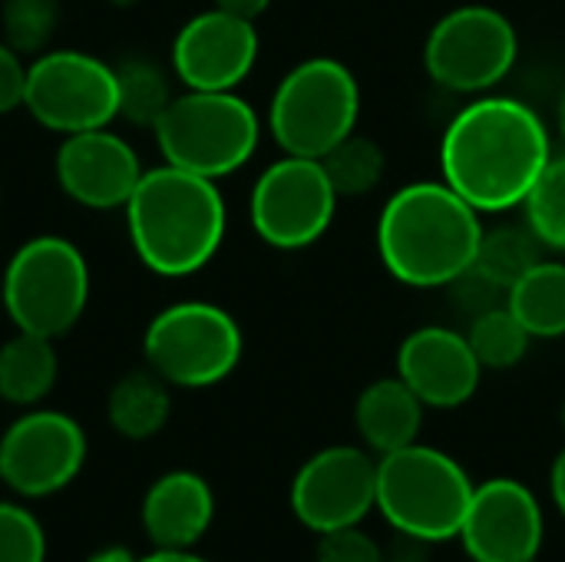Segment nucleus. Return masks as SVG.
Wrapping results in <instances>:
<instances>
[{
  "mask_svg": "<svg viewBox=\"0 0 565 562\" xmlns=\"http://www.w3.org/2000/svg\"><path fill=\"white\" fill-rule=\"evenodd\" d=\"M550 490H553V500H556V510L565 517V447L559 450L556 464H553V474H550Z\"/></svg>",
  "mask_w": 565,
  "mask_h": 562,
  "instance_id": "obj_35",
  "label": "nucleus"
},
{
  "mask_svg": "<svg viewBox=\"0 0 565 562\" xmlns=\"http://www.w3.org/2000/svg\"><path fill=\"white\" fill-rule=\"evenodd\" d=\"M262 40L255 20L228 10H202L172 40V73L185 89H238L255 70Z\"/></svg>",
  "mask_w": 565,
  "mask_h": 562,
  "instance_id": "obj_15",
  "label": "nucleus"
},
{
  "mask_svg": "<svg viewBox=\"0 0 565 562\" xmlns=\"http://www.w3.org/2000/svg\"><path fill=\"white\" fill-rule=\"evenodd\" d=\"M3 311L17 331L56 341L79 325L89 301V265L76 242L33 235L7 262L0 282Z\"/></svg>",
  "mask_w": 565,
  "mask_h": 562,
  "instance_id": "obj_6",
  "label": "nucleus"
},
{
  "mask_svg": "<svg viewBox=\"0 0 565 562\" xmlns=\"http://www.w3.org/2000/svg\"><path fill=\"white\" fill-rule=\"evenodd\" d=\"M361 86L348 63L311 56L291 66L268 106V129L285 156L324 159L358 129Z\"/></svg>",
  "mask_w": 565,
  "mask_h": 562,
  "instance_id": "obj_7",
  "label": "nucleus"
},
{
  "mask_svg": "<svg viewBox=\"0 0 565 562\" xmlns=\"http://www.w3.org/2000/svg\"><path fill=\"white\" fill-rule=\"evenodd\" d=\"M526 562H540V556H533V560H526Z\"/></svg>",
  "mask_w": 565,
  "mask_h": 562,
  "instance_id": "obj_41",
  "label": "nucleus"
},
{
  "mask_svg": "<svg viewBox=\"0 0 565 562\" xmlns=\"http://www.w3.org/2000/svg\"><path fill=\"white\" fill-rule=\"evenodd\" d=\"M559 421H563V431H565V397H563V411H559Z\"/></svg>",
  "mask_w": 565,
  "mask_h": 562,
  "instance_id": "obj_40",
  "label": "nucleus"
},
{
  "mask_svg": "<svg viewBox=\"0 0 565 562\" xmlns=\"http://www.w3.org/2000/svg\"><path fill=\"white\" fill-rule=\"evenodd\" d=\"M60 358L50 338L17 331L0 344V397L13 407H36L56 384Z\"/></svg>",
  "mask_w": 565,
  "mask_h": 562,
  "instance_id": "obj_20",
  "label": "nucleus"
},
{
  "mask_svg": "<svg viewBox=\"0 0 565 562\" xmlns=\"http://www.w3.org/2000/svg\"><path fill=\"white\" fill-rule=\"evenodd\" d=\"M109 7H116V10H129V7H136V3H142V0H106Z\"/></svg>",
  "mask_w": 565,
  "mask_h": 562,
  "instance_id": "obj_38",
  "label": "nucleus"
},
{
  "mask_svg": "<svg viewBox=\"0 0 565 562\" xmlns=\"http://www.w3.org/2000/svg\"><path fill=\"white\" fill-rule=\"evenodd\" d=\"M23 109L60 136L103 129L119 116L116 66L83 50H43L26 66Z\"/></svg>",
  "mask_w": 565,
  "mask_h": 562,
  "instance_id": "obj_10",
  "label": "nucleus"
},
{
  "mask_svg": "<svg viewBox=\"0 0 565 562\" xmlns=\"http://www.w3.org/2000/svg\"><path fill=\"white\" fill-rule=\"evenodd\" d=\"M467 341H470L477 361L483 364V371H507L526 358L533 335L523 328V321L503 301V305L470 318Z\"/></svg>",
  "mask_w": 565,
  "mask_h": 562,
  "instance_id": "obj_25",
  "label": "nucleus"
},
{
  "mask_svg": "<svg viewBox=\"0 0 565 562\" xmlns=\"http://www.w3.org/2000/svg\"><path fill=\"white\" fill-rule=\"evenodd\" d=\"M215 520V494L192 470L162 474L142 497V530L156 550H192Z\"/></svg>",
  "mask_w": 565,
  "mask_h": 562,
  "instance_id": "obj_18",
  "label": "nucleus"
},
{
  "mask_svg": "<svg viewBox=\"0 0 565 562\" xmlns=\"http://www.w3.org/2000/svg\"><path fill=\"white\" fill-rule=\"evenodd\" d=\"M116 86H119V116L129 119L132 126L152 129L166 113V106L172 103L169 73L146 56H129L116 63Z\"/></svg>",
  "mask_w": 565,
  "mask_h": 562,
  "instance_id": "obj_24",
  "label": "nucleus"
},
{
  "mask_svg": "<svg viewBox=\"0 0 565 562\" xmlns=\"http://www.w3.org/2000/svg\"><path fill=\"white\" fill-rule=\"evenodd\" d=\"M271 0H215L218 10H228L235 17H245V20H258L265 10H268Z\"/></svg>",
  "mask_w": 565,
  "mask_h": 562,
  "instance_id": "obj_34",
  "label": "nucleus"
},
{
  "mask_svg": "<svg viewBox=\"0 0 565 562\" xmlns=\"http://www.w3.org/2000/svg\"><path fill=\"white\" fill-rule=\"evenodd\" d=\"M397 378L424 401V407L454 411L477 394L483 364L477 361L467 335L427 325L404 338L397 351Z\"/></svg>",
  "mask_w": 565,
  "mask_h": 562,
  "instance_id": "obj_17",
  "label": "nucleus"
},
{
  "mask_svg": "<svg viewBox=\"0 0 565 562\" xmlns=\"http://www.w3.org/2000/svg\"><path fill=\"white\" fill-rule=\"evenodd\" d=\"M43 560H46V533L40 520L26 507L0 500V562Z\"/></svg>",
  "mask_w": 565,
  "mask_h": 562,
  "instance_id": "obj_29",
  "label": "nucleus"
},
{
  "mask_svg": "<svg viewBox=\"0 0 565 562\" xmlns=\"http://www.w3.org/2000/svg\"><path fill=\"white\" fill-rule=\"evenodd\" d=\"M315 562H387L384 547L367 537L361 527H344V530H331L321 533Z\"/></svg>",
  "mask_w": 565,
  "mask_h": 562,
  "instance_id": "obj_30",
  "label": "nucleus"
},
{
  "mask_svg": "<svg viewBox=\"0 0 565 562\" xmlns=\"http://www.w3.org/2000/svg\"><path fill=\"white\" fill-rule=\"evenodd\" d=\"M543 248L546 245L530 225H500L490 232L483 229L473 268H480L503 291H510L536 262H543Z\"/></svg>",
  "mask_w": 565,
  "mask_h": 562,
  "instance_id": "obj_23",
  "label": "nucleus"
},
{
  "mask_svg": "<svg viewBox=\"0 0 565 562\" xmlns=\"http://www.w3.org/2000/svg\"><path fill=\"white\" fill-rule=\"evenodd\" d=\"M142 172L136 149L106 126L63 136L56 149V182L86 209H126Z\"/></svg>",
  "mask_w": 565,
  "mask_h": 562,
  "instance_id": "obj_16",
  "label": "nucleus"
},
{
  "mask_svg": "<svg viewBox=\"0 0 565 562\" xmlns=\"http://www.w3.org/2000/svg\"><path fill=\"white\" fill-rule=\"evenodd\" d=\"M546 520L536 494L520 480L497 477L473 487L460 543L473 562H526L540 556Z\"/></svg>",
  "mask_w": 565,
  "mask_h": 562,
  "instance_id": "obj_14",
  "label": "nucleus"
},
{
  "mask_svg": "<svg viewBox=\"0 0 565 562\" xmlns=\"http://www.w3.org/2000/svg\"><path fill=\"white\" fill-rule=\"evenodd\" d=\"M523 209L526 225L536 232V238L553 252H565V152L550 159V166L530 189Z\"/></svg>",
  "mask_w": 565,
  "mask_h": 562,
  "instance_id": "obj_27",
  "label": "nucleus"
},
{
  "mask_svg": "<svg viewBox=\"0 0 565 562\" xmlns=\"http://www.w3.org/2000/svg\"><path fill=\"white\" fill-rule=\"evenodd\" d=\"M354 427L371 454H394L417 444L424 427V401L401 378H381L361 391L354 404Z\"/></svg>",
  "mask_w": 565,
  "mask_h": 562,
  "instance_id": "obj_19",
  "label": "nucleus"
},
{
  "mask_svg": "<svg viewBox=\"0 0 565 562\" xmlns=\"http://www.w3.org/2000/svg\"><path fill=\"white\" fill-rule=\"evenodd\" d=\"M152 132L162 162L205 179H222L255 156L262 123L255 106L235 89H185L182 96H172Z\"/></svg>",
  "mask_w": 565,
  "mask_h": 562,
  "instance_id": "obj_4",
  "label": "nucleus"
},
{
  "mask_svg": "<svg viewBox=\"0 0 565 562\" xmlns=\"http://www.w3.org/2000/svg\"><path fill=\"white\" fill-rule=\"evenodd\" d=\"M288 497L298 523L318 537L361 527V520L377 510V460L361 447H324L301 464Z\"/></svg>",
  "mask_w": 565,
  "mask_h": 562,
  "instance_id": "obj_13",
  "label": "nucleus"
},
{
  "mask_svg": "<svg viewBox=\"0 0 565 562\" xmlns=\"http://www.w3.org/2000/svg\"><path fill=\"white\" fill-rule=\"evenodd\" d=\"M447 288H450V301L460 311H467L470 318H477V315H483V311H490V308H497V305L507 301V291L500 285H493L480 268H467Z\"/></svg>",
  "mask_w": 565,
  "mask_h": 562,
  "instance_id": "obj_31",
  "label": "nucleus"
},
{
  "mask_svg": "<svg viewBox=\"0 0 565 562\" xmlns=\"http://www.w3.org/2000/svg\"><path fill=\"white\" fill-rule=\"evenodd\" d=\"M86 464V434L63 411H26L0 437V480L23 500L53 497Z\"/></svg>",
  "mask_w": 565,
  "mask_h": 562,
  "instance_id": "obj_12",
  "label": "nucleus"
},
{
  "mask_svg": "<svg viewBox=\"0 0 565 562\" xmlns=\"http://www.w3.org/2000/svg\"><path fill=\"white\" fill-rule=\"evenodd\" d=\"M520 56L513 20L487 3H463L444 13L424 43L427 76L450 93H490Z\"/></svg>",
  "mask_w": 565,
  "mask_h": 562,
  "instance_id": "obj_9",
  "label": "nucleus"
},
{
  "mask_svg": "<svg viewBox=\"0 0 565 562\" xmlns=\"http://www.w3.org/2000/svg\"><path fill=\"white\" fill-rule=\"evenodd\" d=\"M86 562H139V560H136L126 547H116V543H113V547L96 550V553H93Z\"/></svg>",
  "mask_w": 565,
  "mask_h": 562,
  "instance_id": "obj_37",
  "label": "nucleus"
},
{
  "mask_svg": "<svg viewBox=\"0 0 565 562\" xmlns=\"http://www.w3.org/2000/svg\"><path fill=\"white\" fill-rule=\"evenodd\" d=\"M553 159L536 109L510 96H480L454 116L440 142L444 182L480 215L526 202Z\"/></svg>",
  "mask_w": 565,
  "mask_h": 562,
  "instance_id": "obj_1",
  "label": "nucleus"
},
{
  "mask_svg": "<svg viewBox=\"0 0 565 562\" xmlns=\"http://www.w3.org/2000/svg\"><path fill=\"white\" fill-rule=\"evenodd\" d=\"M3 40L23 53L40 56L56 30L60 3L56 0H3Z\"/></svg>",
  "mask_w": 565,
  "mask_h": 562,
  "instance_id": "obj_28",
  "label": "nucleus"
},
{
  "mask_svg": "<svg viewBox=\"0 0 565 562\" xmlns=\"http://www.w3.org/2000/svg\"><path fill=\"white\" fill-rule=\"evenodd\" d=\"M559 132H563V139H565V93H563V103H559Z\"/></svg>",
  "mask_w": 565,
  "mask_h": 562,
  "instance_id": "obj_39",
  "label": "nucleus"
},
{
  "mask_svg": "<svg viewBox=\"0 0 565 562\" xmlns=\"http://www.w3.org/2000/svg\"><path fill=\"white\" fill-rule=\"evenodd\" d=\"M480 212L444 179L397 189L377 219V255L411 288H447L477 262Z\"/></svg>",
  "mask_w": 565,
  "mask_h": 562,
  "instance_id": "obj_3",
  "label": "nucleus"
},
{
  "mask_svg": "<svg viewBox=\"0 0 565 562\" xmlns=\"http://www.w3.org/2000/svg\"><path fill=\"white\" fill-rule=\"evenodd\" d=\"M338 192L321 166L308 156H281L271 162L252 189L248 215L255 235L278 248L298 252L315 245L334 222Z\"/></svg>",
  "mask_w": 565,
  "mask_h": 562,
  "instance_id": "obj_11",
  "label": "nucleus"
},
{
  "mask_svg": "<svg viewBox=\"0 0 565 562\" xmlns=\"http://www.w3.org/2000/svg\"><path fill=\"white\" fill-rule=\"evenodd\" d=\"M430 547L434 543H427V540L397 533V540L391 543V550H384V556L387 562H430Z\"/></svg>",
  "mask_w": 565,
  "mask_h": 562,
  "instance_id": "obj_33",
  "label": "nucleus"
},
{
  "mask_svg": "<svg viewBox=\"0 0 565 562\" xmlns=\"http://www.w3.org/2000/svg\"><path fill=\"white\" fill-rule=\"evenodd\" d=\"M510 311L523 321L533 338H563L565 335V265L536 262L510 291Z\"/></svg>",
  "mask_w": 565,
  "mask_h": 562,
  "instance_id": "obj_22",
  "label": "nucleus"
},
{
  "mask_svg": "<svg viewBox=\"0 0 565 562\" xmlns=\"http://www.w3.org/2000/svg\"><path fill=\"white\" fill-rule=\"evenodd\" d=\"M338 199H358V195H371L387 169V156L384 149L371 139V136H344L324 159H321Z\"/></svg>",
  "mask_w": 565,
  "mask_h": 562,
  "instance_id": "obj_26",
  "label": "nucleus"
},
{
  "mask_svg": "<svg viewBox=\"0 0 565 562\" xmlns=\"http://www.w3.org/2000/svg\"><path fill=\"white\" fill-rule=\"evenodd\" d=\"M473 484L444 450L411 444L377 460V510L394 527L427 543L460 537Z\"/></svg>",
  "mask_w": 565,
  "mask_h": 562,
  "instance_id": "obj_5",
  "label": "nucleus"
},
{
  "mask_svg": "<svg viewBox=\"0 0 565 562\" xmlns=\"http://www.w3.org/2000/svg\"><path fill=\"white\" fill-rule=\"evenodd\" d=\"M245 338L238 321L209 301H179L162 308L146 335L142 354L169 388L202 391L222 384L242 361Z\"/></svg>",
  "mask_w": 565,
  "mask_h": 562,
  "instance_id": "obj_8",
  "label": "nucleus"
},
{
  "mask_svg": "<svg viewBox=\"0 0 565 562\" xmlns=\"http://www.w3.org/2000/svg\"><path fill=\"white\" fill-rule=\"evenodd\" d=\"M26 60L7 40H0V116L23 106L26 96Z\"/></svg>",
  "mask_w": 565,
  "mask_h": 562,
  "instance_id": "obj_32",
  "label": "nucleus"
},
{
  "mask_svg": "<svg viewBox=\"0 0 565 562\" xmlns=\"http://www.w3.org/2000/svg\"><path fill=\"white\" fill-rule=\"evenodd\" d=\"M225 199L215 179L169 162L146 169L126 202V229L139 262L162 278L202 272L225 242Z\"/></svg>",
  "mask_w": 565,
  "mask_h": 562,
  "instance_id": "obj_2",
  "label": "nucleus"
},
{
  "mask_svg": "<svg viewBox=\"0 0 565 562\" xmlns=\"http://www.w3.org/2000/svg\"><path fill=\"white\" fill-rule=\"evenodd\" d=\"M106 414H109V424L119 437L149 441L166 427V421L172 414L169 384L152 368L129 371L113 384L109 401H106Z\"/></svg>",
  "mask_w": 565,
  "mask_h": 562,
  "instance_id": "obj_21",
  "label": "nucleus"
},
{
  "mask_svg": "<svg viewBox=\"0 0 565 562\" xmlns=\"http://www.w3.org/2000/svg\"><path fill=\"white\" fill-rule=\"evenodd\" d=\"M139 562H209L205 556L192 553V550H156L149 556H142Z\"/></svg>",
  "mask_w": 565,
  "mask_h": 562,
  "instance_id": "obj_36",
  "label": "nucleus"
}]
</instances>
